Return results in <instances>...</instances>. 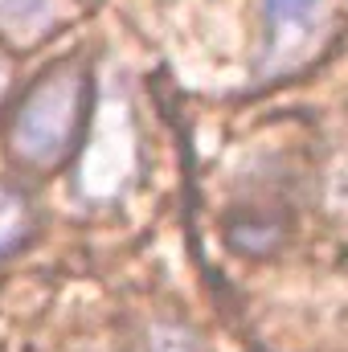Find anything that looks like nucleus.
Segmentation results:
<instances>
[{
    "instance_id": "nucleus-1",
    "label": "nucleus",
    "mask_w": 348,
    "mask_h": 352,
    "mask_svg": "<svg viewBox=\"0 0 348 352\" xmlns=\"http://www.w3.org/2000/svg\"><path fill=\"white\" fill-rule=\"evenodd\" d=\"M83 111H87V82L74 70H58L45 74L37 87L25 94L17 123H12V144L25 160L50 164L62 160L83 127Z\"/></svg>"
},
{
    "instance_id": "nucleus-2",
    "label": "nucleus",
    "mask_w": 348,
    "mask_h": 352,
    "mask_svg": "<svg viewBox=\"0 0 348 352\" xmlns=\"http://www.w3.org/2000/svg\"><path fill=\"white\" fill-rule=\"evenodd\" d=\"M324 0H266V70L291 66L324 29Z\"/></svg>"
},
{
    "instance_id": "nucleus-3",
    "label": "nucleus",
    "mask_w": 348,
    "mask_h": 352,
    "mask_svg": "<svg viewBox=\"0 0 348 352\" xmlns=\"http://www.w3.org/2000/svg\"><path fill=\"white\" fill-rule=\"evenodd\" d=\"M33 230V209H29V197L0 184V258L12 254Z\"/></svg>"
},
{
    "instance_id": "nucleus-5",
    "label": "nucleus",
    "mask_w": 348,
    "mask_h": 352,
    "mask_svg": "<svg viewBox=\"0 0 348 352\" xmlns=\"http://www.w3.org/2000/svg\"><path fill=\"white\" fill-rule=\"evenodd\" d=\"M152 352H197V344L180 328H160L156 340H152Z\"/></svg>"
},
{
    "instance_id": "nucleus-4",
    "label": "nucleus",
    "mask_w": 348,
    "mask_h": 352,
    "mask_svg": "<svg viewBox=\"0 0 348 352\" xmlns=\"http://www.w3.org/2000/svg\"><path fill=\"white\" fill-rule=\"evenodd\" d=\"M50 21V0H0V25L33 29Z\"/></svg>"
}]
</instances>
